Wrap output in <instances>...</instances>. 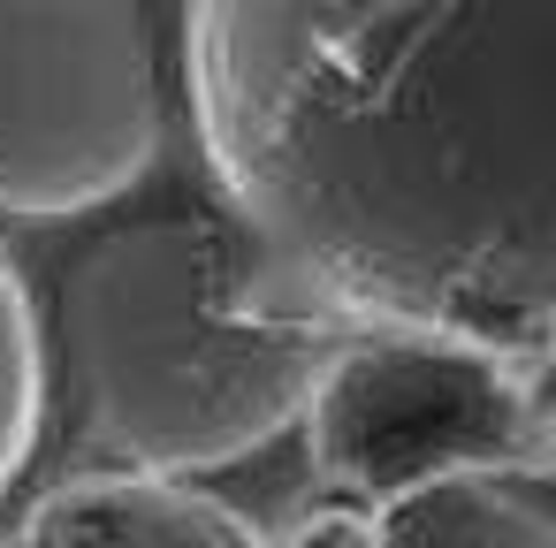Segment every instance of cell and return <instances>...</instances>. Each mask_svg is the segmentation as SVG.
Instances as JSON below:
<instances>
[{"label": "cell", "mask_w": 556, "mask_h": 548, "mask_svg": "<svg viewBox=\"0 0 556 548\" xmlns=\"http://www.w3.org/2000/svg\"><path fill=\"white\" fill-rule=\"evenodd\" d=\"M168 39L199 183L282 305L548 373V0H206Z\"/></svg>", "instance_id": "cell-1"}, {"label": "cell", "mask_w": 556, "mask_h": 548, "mask_svg": "<svg viewBox=\"0 0 556 548\" xmlns=\"http://www.w3.org/2000/svg\"><path fill=\"white\" fill-rule=\"evenodd\" d=\"M39 449L16 495L54 480H206L298 434L343 343L275 297L206 191L153 183L77 221L31 275Z\"/></svg>", "instance_id": "cell-2"}, {"label": "cell", "mask_w": 556, "mask_h": 548, "mask_svg": "<svg viewBox=\"0 0 556 548\" xmlns=\"http://www.w3.org/2000/svg\"><path fill=\"white\" fill-rule=\"evenodd\" d=\"M168 9H0V221L77 229L168 161Z\"/></svg>", "instance_id": "cell-3"}, {"label": "cell", "mask_w": 556, "mask_h": 548, "mask_svg": "<svg viewBox=\"0 0 556 548\" xmlns=\"http://www.w3.org/2000/svg\"><path fill=\"white\" fill-rule=\"evenodd\" d=\"M298 442L343 510L450 480H548V373L412 335H343L298 411Z\"/></svg>", "instance_id": "cell-4"}, {"label": "cell", "mask_w": 556, "mask_h": 548, "mask_svg": "<svg viewBox=\"0 0 556 548\" xmlns=\"http://www.w3.org/2000/svg\"><path fill=\"white\" fill-rule=\"evenodd\" d=\"M9 502L0 548H267V533L199 480H54Z\"/></svg>", "instance_id": "cell-5"}, {"label": "cell", "mask_w": 556, "mask_h": 548, "mask_svg": "<svg viewBox=\"0 0 556 548\" xmlns=\"http://www.w3.org/2000/svg\"><path fill=\"white\" fill-rule=\"evenodd\" d=\"M267 548H556L548 480H450L381 510H313Z\"/></svg>", "instance_id": "cell-6"}, {"label": "cell", "mask_w": 556, "mask_h": 548, "mask_svg": "<svg viewBox=\"0 0 556 548\" xmlns=\"http://www.w3.org/2000/svg\"><path fill=\"white\" fill-rule=\"evenodd\" d=\"M39 313L16 244L0 237V510L24 487L31 449H39Z\"/></svg>", "instance_id": "cell-7"}]
</instances>
